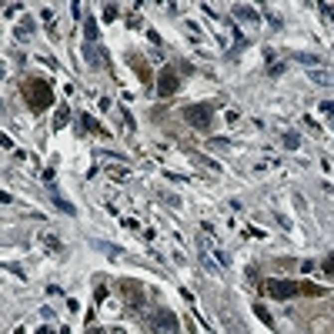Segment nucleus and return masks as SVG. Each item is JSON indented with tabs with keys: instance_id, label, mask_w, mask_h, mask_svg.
<instances>
[{
	"instance_id": "nucleus-1",
	"label": "nucleus",
	"mask_w": 334,
	"mask_h": 334,
	"mask_svg": "<svg viewBox=\"0 0 334 334\" xmlns=\"http://www.w3.org/2000/svg\"><path fill=\"white\" fill-rule=\"evenodd\" d=\"M20 90H23V100H27V107H30L33 114H44L47 107L54 104V90H50V84L40 80V77H27L20 84Z\"/></svg>"
},
{
	"instance_id": "nucleus-2",
	"label": "nucleus",
	"mask_w": 334,
	"mask_h": 334,
	"mask_svg": "<svg viewBox=\"0 0 334 334\" xmlns=\"http://www.w3.org/2000/svg\"><path fill=\"white\" fill-rule=\"evenodd\" d=\"M144 324L154 334H177V328H180L177 314L170 311V308H151V311L144 314Z\"/></svg>"
},
{
	"instance_id": "nucleus-3",
	"label": "nucleus",
	"mask_w": 334,
	"mask_h": 334,
	"mask_svg": "<svg viewBox=\"0 0 334 334\" xmlns=\"http://www.w3.org/2000/svg\"><path fill=\"white\" fill-rule=\"evenodd\" d=\"M184 121H187L194 131H211V124H214L211 104H187V107H184Z\"/></svg>"
},
{
	"instance_id": "nucleus-4",
	"label": "nucleus",
	"mask_w": 334,
	"mask_h": 334,
	"mask_svg": "<svg viewBox=\"0 0 334 334\" xmlns=\"http://www.w3.org/2000/svg\"><path fill=\"white\" fill-rule=\"evenodd\" d=\"M264 294L288 301V298H298L301 294V284L298 281H288V278H271V281H264Z\"/></svg>"
},
{
	"instance_id": "nucleus-5",
	"label": "nucleus",
	"mask_w": 334,
	"mask_h": 334,
	"mask_svg": "<svg viewBox=\"0 0 334 334\" xmlns=\"http://www.w3.org/2000/svg\"><path fill=\"white\" fill-rule=\"evenodd\" d=\"M121 298L127 301L131 311H141V308H144V288H141L137 281H121Z\"/></svg>"
},
{
	"instance_id": "nucleus-6",
	"label": "nucleus",
	"mask_w": 334,
	"mask_h": 334,
	"mask_svg": "<svg viewBox=\"0 0 334 334\" xmlns=\"http://www.w3.org/2000/svg\"><path fill=\"white\" fill-rule=\"evenodd\" d=\"M177 74H174V67H164L161 70V80H157V97H170L174 90H177Z\"/></svg>"
},
{
	"instance_id": "nucleus-7",
	"label": "nucleus",
	"mask_w": 334,
	"mask_h": 334,
	"mask_svg": "<svg viewBox=\"0 0 334 334\" xmlns=\"http://www.w3.org/2000/svg\"><path fill=\"white\" fill-rule=\"evenodd\" d=\"M231 13H234L241 23H254V27L261 23V10H257V7H251V3H237Z\"/></svg>"
},
{
	"instance_id": "nucleus-8",
	"label": "nucleus",
	"mask_w": 334,
	"mask_h": 334,
	"mask_svg": "<svg viewBox=\"0 0 334 334\" xmlns=\"http://www.w3.org/2000/svg\"><path fill=\"white\" fill-rule=\"evenodd\" d=\"M131 64H134V74L144 80V84H151V77H154V74H151V64H147L144 57H141V54H131Z\"/></svg>"
},
{
	"instance_id": "nucleus-9",
	"label": "nucleus",
	"mask_w": 334,
	"mask_h": 334,
	"mask_svg": "<svg viewBox=\"0 0 334 334\" xmlns=\"http://www.w3.org/2000/svg\"><path fill=\"white\" fill-rule=\"evenodd\" d=\"M47 194H50V200H54V207H57V211H64V214H77V211H74V204H70V200H64V197H60V190H57V184H47Z\"/></svg>"
},
{
	"instance_id": "nucleus-10",
	"label": "nucleus",
	"mask_w": 334,
	"mask_h": 334,
	"mask_svg": "<svg viewBox=\"0 0 334 334\" xmlns=\"http://www.w3.org/2000/svg\"><path fill=\"white\" fill-rule=\"evenodd\" d=\"M33 30V17H23L20 23H17V30H13V40H27Z\"/></svg>"
},
{
	"instance_id": "nucleus-11",
	"label": "nucleus",
	"mask_w": 334,
	"mask_h": 334,
	"mask_svg": "<svg viewBox=\"0 0 334 334\" xmlns=\"http://www.w3.org/2000/svg\"><path fill=\"white\" fill-rule=\"evenodd\" d=\"M67 124H70V107L60 104V107H57V117H54V131H64Z\"/></svg>"
},
{
	"instance_id": "nucleus-12",
	"label": "nucleus",
	"mask_w": 334,
	"mask_h": 334,
	"mask_svg": "<svg viewBox=\"0 0 334 334\" xmlns=\"http://www.w3.org/2000/svg\"><path fill=\"white\" fill-rule=\"evenodd\" d=\"M308 77H311L314 84H321V87H331V84H334V74H328V70H321V67H318V70H311Z\"/></svg>"
},
{
	"instance_id": "nucleus-13",
	"label": "nucleus",
	"mask_w": 334,
	"mask_h": 334,
	"mask_svg": "<svg viewBox=\"0 0 334 334\" xmlns=\"http://www.w3.org/2000/svg\"><path fill=\"white\" fill-rule=\"evenodd\" d=\"M40 241H44V247H47V251H50V254H64V244H60V241H57L54 234H44V237H40Z\"/></svg>"
},
{
	"instance_id": "nucleus-14",
	"label": "nucleus",
	"mask_w": 334,
	"mask_h": 334,
	"mask_svg": "<svg viewBox=\"0 0 334 334\" xmlns=\"http://www.w3.org/2000/svg\"><path fill=\"white\" fill-rule=\"evenodd\" d=\"M80 127H84V131H94V134H104V127L94 121V114H80Z\"/></svg>"
},
{
	"instance_id": "nucleus-15",
	"label": "nucleus",
	"mask_w": 334,
	"mask_h": 334,
	"mask_svg": "<svg viewBox=\"0 0 334 334\" xmlns=\"http://www.w3.org/2000/svg\"><path fill=\"white\" fill-rule=\"evenodd\" d=\"M194 161H197L200 167H207V170H214V174H221V164H217V161H211L207 154H194Z\"/></svg>"
},
{
	"instance_id": "nucleus-16",
	"label": "nucleus",
	"mask_w": 334,
	"mask_h": 334,
	"mask_svg": "<svg viewBox=\"0 0 334 334\" xmlns=\"http://www.w3.org/2000/svg\"><path fill=\"white\" fill-rule=\"evenodd\" d=\"M281 141H284V147H288V151H298V147H301V137L294 131H284V137H281Z\"/></svg>"
},
{
	"instance_id": "nucleus-17",
	"label": "nucleus",
	"mask_w": 334,
	"mask_h": 334,
	"mask_svg": "<svg viewBox=\"0 0 334 334\" xmlns=\"http://www.w3.org/2000/svg\"><path fill=\"white\" fill-rule=\"evenodd\" d=\"M254 314L261 318V324H267V328H274V318H271V311H267L264 304H254Z\"/></svg>"
},
{
	"instance_id": "nucleus-18",
	"label": "nucleus",
	"mask_w": 334,
	"mask_h": 334,
	"mask_svg": "<svg viewBox=\"0 0 334 334\" xmlns=\"http://www.w3.org/2000/svg\"><path fill=\"white\" fill-rule=\"evenodd\" d=\"M267 74H271V77H278V74H284V60H274V57L267 54Z\"/></svg>"
},
{
	"instance_id": "nucleus-19",
	"label": "nucleus",
	"mask_w": 334,
	"mask_h": 334,
	"mask_svg": "<svg viewBox=\"0 0 334 334\" xmlns=\"http://www.w3.org/2000/svg\"><path fill=\"white\" fill-rule=\"evenodd\" d=\"M117 17H121V7H117V3H107V7H104V20H117Z\"/></svg>"
},
{
	"instance_id": "nucleus-20",
	"label": "nucleus",
	"mask_w": 334,
	"mask_h": 334,
	"mask_svg": "<svg viewBox=\"0 0 334 334\" xmlns=\"http://www.w3.org/2000/svg\"><path fill=\"white\" fill-rule=\"evenodd\" d=\"M84 30H87V44H97V23L87 20V23H84Z\"/></svg>"
},
{
	"instance_id": "nucleus-21",
	"label": "nucleus",
	"mask_w": 334,
	"mask_h": 334,
	"mask_svg": "<svg viewBox=\"0 0 334 334\" xmlns=\"http://www.w3.org/2000/svg\"><path fill=\"white\" fill-rule=\"evenodd\" d=\"M107 174H111L114 180H127V174H131V170H127V167L121 164V167H111V170H107Z\"/></svg>"
},
{
	"instance_id": "nucleus-22",
	"label": "nucleus",
	"mask_w": 334,
	"mask_h": 334,
	"mask_svg": "<svg viewBox=\"0 0 334 334\" xmlns=\"http://www.w3.org/2000/svg\"><path fill=\"white\" fill-rule=\"evenodd\" d=\"M321 271H324V278H334V254H328V257H324Z\"/></svg>"
},
{
	"instance_id": "nucleus-23",
	"label": "nucleus",
	"mask_w": 334,
	"mask_h": 334,
	"mask_svg": "<svg viewBox=\"0 0 334 334\" xmlns=\"http://www.w3.org/2000/svg\"><path fill=\"white\" fill-rule=\"evenodd\" d=\"M301 294H311V298H318V294H324V291L314 288V284H308V281H301Z\"/></svg>"
},
{
	"instance_id": "nucleus-24",
	"label": "nucleus",
	"mask_w": 334,
	"mask_h": 334,
	"mask_svg": "<svg viewBox=\"0 0 334 334\" xmlns=\"http://www.w3.org/2000/svg\"><path fill=\"white\" fill-rule=\"evenodd\" d=\"M261 13H264V20L271 23L274 30H281V17H278V13H271V10H261Z\"/></svg>"
},
{
	"instance_id": "nucleus-25",
	"label": "nucleus",
	"mask_w": 334,
	"mask_h": 334,
	"mask_svg": "<svg viewBox=\"0 0 334 334\" xmlns=\"http://www.w3.org/2000/svg\"><path fill=\"white\" fill-rule=\"evenodd\" d=\"M13 13H20V3H7V7H3V17H7V20H13Z\"/></svg>"
},
{
	"instance_id": "nucleus-26",
	"label": "nucleus",
	"mask_w": 334,
	"mask_h": 334,
	"mask_svg": "<svg viewBox=\"0 0 334 334\" xmlns=\"http://www.w3.org/2000/svg\"><path fill=\"white\" fill-rule=\"evenodd\" d=\"M211 147H214V151H227V147H231V141H224V137H214Z\"/></svg>"
},
{
	"instance_id": "nucleus-27",
	"label": "nucleus",
	"mask_w": 334,
	"mask_h": 334,
	"mask_svg": "<svg viewBox=\"0 0 334 334\" xmlns=\"http://www.w3.org/2000/svg\"><path fill=\"white\" fill-rule=\"evenodd\" d=\"M100 251H107V254H111V257H117V254H124V251H121V247H114V244H104V241H100Z\"/></svg>"
},
{
	"instance_id": "nucleus-28",
	"label": "nucleus",
	"mask_w": 334,
	"mask_h": 334,
	"mask_svg": "<svg viewBox=\"0 0 334 334\" xmlns=\"http://www.w3.org/2000/svg\"><path fill=\"white\" fill-rule=\"evenodd\" d=\"M40 17H44V20L54 27V10H50V7H44V10H40Z\"/></svg>"
},
{
	"instance_id": "nucleus-29",
	"label": "nucleus",
	"mask_w": 334,
	"mask_h": 334,
	"mask_svg": "<svg viewBox=\"0 0 334 334\" xmlns=\"http://www.w3.org/2000/svg\"><path fill=\"white\" fill-rule=\"evenodd\" d=\"M321 111L328 114V117H334V100H324V104H321Z\"/></svg>"
},
{
	"instance_id": "nucleus-30",
	"label": "nucleus",
	"mask_w": 334,
	"mask_h": 334,
	"mask_svg": "<svg viewBox=\"0 0 334 334\" xmlns=\"http://www.w3.org/2000/svg\"><path fill=\"white\" fill-rule=\"evenodd\" d=\"M121 117H124V127H127V131H134V117H131V114L124 111V114H121Z\"/></svg>"
},
{
	"instance_id": "nucleus-31",
	"label": "nucleus",
	"mask_w": 334,
	"mask_h": 334,
	"mask_svg": "<svg viewBox=\"0 0 334 334\" xmlns=\"http://www.w3.org/2000/svg\"><path fill=\"white\" fill-rule=\"evenodd\" d=\"M237 117H241L237 111H227V114H224V121H227V124H237Z\"/></svg>"
},
{
	"instance_id": "nucleus-32",
	"label": "nucleus",
	"mask_w": 334,
	"mask_h": 334,
	"mask_svg": "<svg viewBox=\"0 0 334 334\" xmlns=\"http://www.w3.org/2000/svg\"><path fill=\"white\" fill-rule=\"evenodd\" d=\"M7 271H10L13 278H20V281H23V271H20V267H17V264H7Z\"/></svg>"
},
{
	"instance_id": "nucleus-33",
	"label": "nucleus",
	"mask_w": 334,
	"mask_h": 334,
	"mask_svg": "<svg viewBox=\"0 0 334 334\" xmlns=\"http://www.w3.org/2000/svg\"><path fill=\"white\" fill-rule=\"evenodd\" d=\"M321 13H324V17H334V7H331V3H321Z\"/></svg>"
},
{
	"instance_id": "nucleus-34",
	"label": "nucleus",
	"mask_w": 334,
	"mask_h": 334,
	"mask_svg": "<svg viewBox=\"0 0 334 334\" xmlns=\"http://www.w3.org/2000/svg\"><path fill=\"white\" fill-rule=\"evenodd\" d=\"M37 334H57V331H50V328H37Z\"/></svg>"
},
{
	"instance_id": "nucleus-35",
	"label": "nucleus",
	"mask_w": 334,
	"mask_h": 334,
	"mask_svg": "<svg viewBox=\"0 0 334 334\" xmlns=\"http://www.w3.org/2000/svg\"><path fill=\"white\" fill-rule=\"evenodd\" d=\"M90 334H107V331H104V328H90Z\"/></svg>"
}]
</instances>
